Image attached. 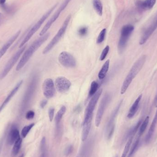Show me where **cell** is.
I'll return each mask as SVG.
<instances>
[{
    "label": "cell",
    "instance_id": "1",
    "mask_svg": "<svg viewBox=\"0 0 157 157\" xmlns=\"http://www.w3.org/2000/svg\"><path fill=\"white\" fill-rule=\"evenodd\" d=\"M50 33H46L42 36H40L38 39H37L32 44L28 49H27V50L25 51L21 59L17 64L16 69L17 71H19L24 66L28 60H30L31 57L34 54V53L44 43L46 42V40L48 39Z\"/></svg>",
    "mask_w": 157,
    "mask_h": 157
},
{
    "label": "cell",
    "instance_id": "2",
    "mask_svg": "<svg viewBox=\"0 0 157 157\" xmlns=\"http://www.w3.org/2000/svg\"><path fill=\"white\" fill-rule=\"evenodd\" d=\"M147 56L145 55L140 57L136 62L134 63L132 67L130 69L129 73L127 75L126 78L124 81L120 90L121 94H124L126 92L127 90L130 86L133 80L134 79L136 75L141 71L143 65L146 61Z\"/></svg>",
    "mask_w": 157,
    "mask_h": 157
},
{
    "label": "cell",
    "instance_id": "3",
    "mask_svg": "<svg viewBox=\"0 0 157 157\" xmlns=\"http://www.w3.org/2000/svg\"><path fill=\"white\" fill-rule=\"evenodd\" d=\"M102 92L103 90L101 89L97 91L94 96L92 97L85 109L83 124H92L93 112Z\"/></svg>",
    "mask_w": 157,
    "mask_h": 157
},
{
    "label": "cell",
    "instance_id": "4",
    "mask_svg": "<svg viewBox=\"0 0 157 157\" xmlns=\"http://www.w3.org/2000/svg\"><path fill=\"white\" fill-rule=\"evenodd\" d=\"M134 28V26L130 24L124 25L121 28L120 38L118 45V51L120 53L123 52L126 49L128 42Z\"/></svg>",
    "mask_w": 157,
    "mask_h": 157
},
{
    "label": "cell",
    "instance_id": "5",
    "mask_svg": "<svg viewBox=\"0 0 157 157\" xmlns=\"http://www.w3.org/2000/svg\"><path fill=\"white\" fill-rule=\"evenodd\" d=\"M57 6H58V4H56L53 6L50 9L47 11V12L44 14L43 16L33 26V27L31 28L30 31L28 33V34H27L24 39L23 40V41L21 42L19 46V48H22V47H23L24 46L25 44L31 39V38L32 37L33 35L41 27L42 24H43L44 22H45V20L48 18V17L50 15V14H51V13L53 12V11L56 8Z\"/></svg>",
    "mask_w": 157,
    "mask_h": 157
},
{
    "label": "cell",
    "instance_id": "6",
    "mask_svg": "<svg viewBox=\"0 0 157 157\" xmlns=\"http://www.w3.org/2000/svg\"><path fill=\"white\" fill-rule=\"evenodd\" d=\"M71 18V15H70L67 17L65 22H63V24L61 28L59 29V31H58V33L52 38L51 41L48 43L47 46L44 49L43 51V54L47 53L59 42V40L62 38V37L65 33L66 31L67 28L68 27Z\"/></svg>",
    "mask_w": 157,
    "mask_h": 157
},
{
    "label": "cell",
    "instance_id": "7",
    "mask_svg": "<svg viewBox=\"0 0 157 157\" xmlns=\"http://www.w3.org/2000/svg\"><path fill=\"white\" fill-rule=\"evenodd\" d=\"M122 102H123V101L121 100L117 105V106L114 109L111 115L110 116L109 120L107 123V126H106V134L107 139L108 140L111 138L112 136L114 133L115 129V120L118 115L119 110L120 109V107L122 105Z\"/></svg>",
    "mask_w": 157,
    "mask_h": 157
},
{
    "label": "cell",
    "instance_id": "8",
    "mask_svg": "<svg viewBox=\"0 0 157 157\" xmlns=\"http://www.w3.org/2000/svg\"><path fill=\"white\" fill-rule=\"evenodd\" d=\"M71 1V0H65V1H63L59 8L58 9V10L56 11V13L51 17V19L48 20L43 28L42 29V31L40 33V36H42L47 33L48 30L50 28L52 24L55 22L56 20L58 19V17H59L61 13L65 10Z\"/></svg>",
    "mask_w": 157,
    "mask_h": 157
},
{
    "label": "cell",
    "instance_id": "9",
    "mask_svg": "<svg viewBox=\"0 0 157 157\" xmlns=\"http://www.w3.org/2000/svg\"><path fill=\"white\" fill-rule=\"evenodd\" d=\"M25 48H26V46H24L22 48H20L19 50L17 51L15 54L11 58V59L9 60L7 65H6L4 69L2 70L1 74L0 75V79L1 80L3 79L8 75L9 72H10L13 66L17 62V61L19 60L21 55L25 50Z\"/></svg>",
    "mask_w": 157,
    "mask_h": 157
},
{
    "label": "cell",
    "instance_id": "10",
    "mask_svg": "<svg viewBox=\"0 0 157 157\" xmlns=\"http://www.w3.org/2000/svg\"><path fill=\"white\" fill-rule=\"evenodd\" d=\"M110 100V96L108 94H105L102 98L99 106L98 107L97 113L95 118V126L96 127H99L100 126L105 110Z\"/></svg>",
    "mask_w": 157,
    "mask_h": 157
},
{
    "label": "cell",
    "instance_id": "11",
    "mask_svg": "<svg viewBox=\"0 0 157 157\" xmlns=\"http://www.w3.org/2000/svg\"><path fill=\"white\" fill-rule=\"evenodd\" d=\"M58 61L62 65L66 68H74L76 65L75 58L67 51H63L59 54Z\"/></svg>",
    "mask_w": 157,
    "mask_h": 157
},
{
    "label": "cell",
    "instance_id": "12",
    "mask_svg": "<svg viewBox=\"0 0 157 157\" xmlns=\"http://www.w3.org/2000/svg\"><path fill=\"white\" fill-rule=\"evenodd\" d=\"M43 93L46 98L53 97L55 94V88L53 81L51 78H47L44 81L42 85Z\"/></svg>",
    "mask_w": 157,
    "mask_h": 157
},
{
    "label": "cell",
    "instance_id": "13",
    "mask_svg": "<svg viewBox=\"0 0 157 157\" xmlns=\"http://www.w3.org/2000/svg\"><path fill=\"white\" fill-rule=\"evenodd\" d=\"M55 85L58 92L65 93L69 89L71 86V83L66 78L60 76L56 78Z\"/></svg>",
    "mask_w": 157,
    "mask_h": 157
},
{
    "label": "cell",
    "instance_id": "14",
    "mask_svg": "<svg viewBox=\"0 0 157 157\" xmlns=\"http://www.w3.org/2000/svg\"><path fill=\"white\" fill-rule=\"evenodd\" d=\"M157 28V17L155 19V20L152 23V24H151L144 31L140 41V45H143L146 42L148 39L149 38V37L152 35V34L155 31Z\"/></svg>",
    "mask_w": 157,
    "mask_h": 157
},
{
    "label": "cell",
    "instance_id": "15",
    "mask_svg": "<svg viewBox=\"0 0 157 157\" xmlns=\"http://www.w3.org/2000/svg\"><path fill=\"white\" fill-rule=\"evenodd\" d=\"M156 0H136L135 4L141 11L151 9L156 3Z\"/></svg>",
    "mask_w": 157,
    "mask_h": 157
},
{
    "label": "cell",
    "instance_id": "16",
    "mask_svg": "<svg viewBox=\"0 0 157 157\" xmlns=\"http://www.w3.org/2000/svg\"><path fill=\"white\" fill-rule=\"evenodd\" d=\"M19 138H20V136L19 130L16 127H13L11 128L8 134L7 143L9 145H13Z\"/></svg>",
    "mask_w": 157,
    "mask_h": 157
},
{
    "label": "cell",
    "instance_id": "17",
    "mask_svg": "<svg viewBox=\"0 0 157 157\" xmlns=\"http://www.w3.org/2000/svg\"><path fill=\"white\" fill-rule=\"evenodd\" d=\"M23 81L22 80L19 81L16 84V85L15 86V87L13 89L11 92L9 93L8 97H6L4 101L3 102L2 104L0 106V113L4 108L5 107L7 106V105L8 104L9 102L12 99V98L13 97V96L15 95L17 91H19V89L20 88V87H21V85H22Z\"/></svg>",
    "mask_w": 157,
    "mask_h": 157
},
{
    "label": "cell",
    "instance_id": "18",
    "mask_svg": "<svg viewBox=\"0 0 157 157\" xmlns=\"http://www.w3.org/2000/svg\"><path fill=\"white\" fill-rule=\"evenodd\" d=\"M20 32H21L20 31H17L14 35L11 37V38L9 39L8 42L6 43L2 47V48L0 49V59H1V58L6 53V52L11 47V45H12L13 42L16 40L17 37L19 35Z\"/></svg>",
    "mask_w": 157,
    "mask_h": 157
},
{
    "label": "cell",
    "instance_id": "19",
    "mask_svg": "<svg viewBox=\"0 0 157 157\" xmlns=\"http://www.w3.org/2000/svg\"><path fill=\"white\" fill-rule=\"evenodd\" d=\"M142 95L139 96L137 98L134 103H133L131 107L130 110L129 111V113H128L127 117L129 119H131L134 116L135 113L138 111V109L140 103L141 101V99H142Z\"/></svg>",
    "mask_w": 157,
    "mask_h": 157
},
{
    "label": "cell",
    "instance_id": "20",
    "mask_svg": "<svg viewBox=\"0 0 157 157\" xmlns=\"http://www.w3.org/2000/svg\"><path fill=\"white\" fill-rule=\"evenodd\" d=\"M157 124V110L156 111V113H155V116L154 118L152 124L151 125L150 127L148 130V133L147 135L146 138H145V142L146 143H148L151 140L153 137V134L155 131V128H156V125Z\"/></svg>",
    "mask_w": 157,
    "mask_h": 157
},
{
    "label": "cell",
    "instance_id": "21",
    "mask_svg": "<svg viewBox=\"0 0 157 157\" xmlns=\"http://www.w3.org/2000/svg\"><path fill=\"white\" fill-rule=\"evenodd\" d=\"M109 64H110V60H107L105 62L101 67L98 74V78L100 80H103L106 77L107 73L108 72L109 68Z\"/></svg>",
    "mask_w": 157,
    "mask_h": 157
},
{
    "label": "cell",
    "instance_id": "22",
    "mask_svg": "<svg viewBox=\"0 0 157 157\" xmlns=\"http://www.w3.org/2000/svg\"><path fill=\"white\" fill-rule=\"evenodd\" d=\"M142 123V120H140L138 121L135 126L131 128V129L128 131L126 134L125 135L124 139L127 140L128 138H131V136H134L135 133L138 131V129H139L140 126H141Z\"/></svg>",
    "mask_w": 157,
    "mask_h": 157
},
{
    "label": "cell",
    "instance_id": "23",
    "mask_svg": "<svg viewBox=\"0 0 157 157\" xmlns=\"http://www.w3.org/2000/svg\"><path fill=\"white\" fill-rule=\"evenodd\" d=\"M66 111V108L65 106H63L59 109V111L58 112L55 118V126H59L61 124V120L63 115L65 113Z\"/></svg>",
    "mask_w": 157,
    "mask_h": 157
},
{
    "label": "cell",
    "instance_id": "24",
    "mask_svg": "<svg viewBox=\"0 0 157 157\" xmlns=\"http://www.w3.org/2000/svg\"><path fill=\"white\" fill-rule=\"evenodd\" d=\"M22 143V139L19 138L17 141L13 144L12 151L11 153V155L13 157H15L17 155V154L19 152L20 149L21 148V145Z\"/></svg>",
    "mask_w": 157,
    "mask_h": 157
},
{
    "label": "cell",
    "instance_id": "25",
    "mask_svg": "<svg viewBox=\"0 0 157 157\" xmlns=\"http://www.w3.org/2000/svg\"><path fill=\"white\" fill-rule=\"evenodd\" d=\"M40 157H47V149L45 137H43L40 142Z\"/></svg>",
    "mask_w": 157,
    "mask_h": 157
},
{
    "label": "cell",
    "instance_id": "26",
    "mask_svg": "<svg viewBox=\"0 0 157 157\" xmlns=\"http://www.w3.org/2000/svg\"><path fill=\"white\" fill-rule=\"evenodd\" d=\"M93 6L97 13L99 16H102L103 7L100 0H93Z\"/></svg>",
    "mask_w": 157,
    "mask_h": 157
},
{
    "label": "cell",
    "instance_id": "27",
    "mask_svg": "<svg viewBox=\"0 0 157 157\" xmlns=\"http://www.w3.org/2000/svg\"><path fill=\"white\" fill-rule=\"evenodd\" d=\"M149 121V116H147L145 118L144 121L141 124V126H140L139 131L138 133V137H140L143 134V133L145 132V130L146 129L148 123Z\"/></svg>",
    "mask_w": 157,
    "mask_h": 157
},
{
    "label": "cell",
    "instance_id": "28",
    "mask_svg": "<svg viewBox=\"0 0 157 157\" xmlns=\"http://www.w3.org/2000/svg\"><path fill=\"white\" fill-rule=\"evenodd\" d=\"M133 138H134V136H131V138H129L128 141L127 142L126 144V146L124 147L123 152L122 153V156H121V157H127V155L128 152L130 150L131 145L132 144Z\"/></svg>",
    "mask_w": 157,
    "mask_h": 157
},
{
    "label": "cell",
    "instance_id": "29",
    "mask_svg": "<svg viewBox=\"0 0 157 157\" xmlns=\"http://www.w3.org/2000/svg\"><path fill=\"white\" fill-rule=\"evenodd\" d=\"M140 143V137H138V138L136 140V141L134 142V143H133V145H132V147L131 148V150H130V153H129V154L128 157H132L133 156V155L134 154L135 152H136V150L138 148L139 145Z\"/></svg>",
    "mask_w": 157,
    "mask_h": 157
},
{
    "label": "cell",
    "instance_id": "30",
    "mask_svg": "<svg viewBox=\"0 0 157 157\" xmlns=\"http://www.w3.org/2000/svg\"><path fill=\"white\" fill-rule=\"evenodd\" d=\"M34 126H35V124L32 123L29 125L25 126L23 128L22 131H21V135H22V138H26V136L27 135L30 131L31 130L32 128Z\"/></svg>",
    "mask_w": 157,
    "mask_h": 157
},
{
    "label": "cell",
    "instance_id": "31",
    "mask_svg": "<svg viewBox=\"0 0 157 157\" xmlns=\"http://www.w3.org/2000/svg\"><path fill=\"white\" fill-rule=\"evenodd\" d=\"M98 88V84L96 81H93L91 83V87L89 91V95L91 97H92L95 95L97 92Z\"/></svg>",
    "mask_w": 157,
    "mask_h": 157
},
{
    "label": "cell",
    "instance_id": "32",
    "mask_svg": "<svg viewBox=\"0 0 157 157\" xmlns=\"http://www.w3.org/2000/svg\"><path fill=\"white\" fill-rule=\"evenodd\" d=\"M106 31H107V30L106 28H104L100 32L97 37V44H100L104 42L106 36Z\"/></svg>",
    "mask_w": 157,
    "mask_h": 157
},
{
    "label": "cell",
    "instance_id": "33",
    "mask_svg": "<svg viewBox=\"0 0 157 157\" xmlns=\"http://www.w3.org/2000/svg\"><path fill=\"white\" fill-rule=\"evenodd\" d=\"M109 51V46H106V47L104 48L103 51L101 52V54L100 57V60L101 61H103L105 59V58L107 57V55L108 54V52Z\"/></svg>",
    "mask_w": 157,
    "mask_h": 157
},
{
    "label": "cell",
    "instance_id": "34",
    "mask_svg": "<svg viewBox=\"0 0 157 157\" xmlns=\"http://www.w3.org/2000/svg\"><path fill=\"white\" fill-rule=\"evenodd\" d=\"M78 35H80V36H85V35H86V34H87V32H88V28L85 26L81 27L78 29Z\"/></svg>",
    "mask_w": 157,
    "mask_h": 157
},
{
    "label": "cell",
    "instance_id": "35",
    "mask_svg": "<svg viewBox=\"0 0 157 157\" xmlns=\"http://www.w3.org/2000/svg\"><path fill=\"white\" fill-rule=\"evenodd\" d=\"M73 150L74 147L73 145H69L68 147H67L65 149V152H64L65 155L66 156H69L73 151Z\"/></svg>",
    "mask_w": 157,
    "mask_h": 157
},
{
    "label": "cell",
    "instance_id": "36",
    "mask_svg": "<svg viewBox=\"0 0 157 157\" xmlns=\"http://www.w3.org/2000/svg\"><path fill=\"white\" fill-rule=\"evenodd\" d=\"M55 108H50L48 110V116L49 119L51 122L53 120L54 115Z\"/></svg>",
    "mask_w": 157,
    "mask_h": 157
},
{
    "label": "cell",
    "instance_id": "37",
    "mask_svg": "<svg viewBox=\"0 0 157 157\" xmlns=\"http://www.w3.org/2000/svg\"><path fill=\"white\" fill-rule=\"evenodd\" d=\"M35 113L32 110H30L27 112V113H26V115H25V118L26 119L30 120V119H33L35 117Z\"/></svg>",
    "mask_w": 157,
    "mask_h": 157
},
{
    "label": "cell",
    "instance_id": "38",
    "mask_svg": "<svg viewBox=\"0 0 157 157\" xmlns=\"http://www.w3.org/2000/svg\"><path fill=\"white\" fill-rule=\"evenodd\" d=\"M47 101L46 100H43L40 102V106L41 107V108H45V106H46V105L47 104Z\"/></svg>",
    "mask_w": 157,
    "mask_h": 157
},
{
    "label": "cell",
    "instance_id": "39",
    "mask_svg": "<svg viewBox=\"0 0 157 157\" xmlns=\"http://www.w3.org/2000/svg\"><path fill=\"white\" fill-rule=\"evenodd\" d=\"M154 103V105H155V107H157V93H156V95H155Z\"/></svg>",
    "mask_w": 157,
    "mask_h": 157
},
{
    "label": "cell",
    "instance_id": "40",
    "mask_svg": "<svg viewBox=\"0 0 157 157\" xmlns=\"http://www.w3.org/2000/svg\"><path fill=\"white\" fill-rule=\"evenodd\" d=\"M6 0H0V5H3L5 3Z\"/></svg>",
    "mask_w": 157,
    "mask_h": 157
},
{
    "label": "cell",
    "instance_id": "41",
    "mask_svg": "<svg viewBox=\"0 0 157 157\" xmlns=\"http://www.w3.org/2000/svg\"><path fill=\"white\" fill-rule=\"evenodd\" d=\"M2 15L1 13H0V23L1 22V19H2Z\"/></svg>",
    "mask_w": 157,
    "mask_h": 157
},
{
    "label": "cell",
    "instance_id": "42",
    "mask_svg": "<svg viewBox=\"0 0 157 157\" xmlns=\"http://www.w3.org/2000/svg\"><path fill=\"white\" fill-rule=\"evenodd\" d=\"M116 157H117V156H116Z\"/></svg>",
    "mask_w": 157,
    "mask_h": 157
}]
</instances>
